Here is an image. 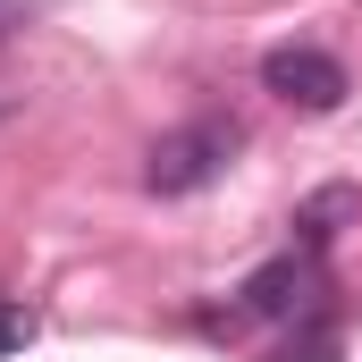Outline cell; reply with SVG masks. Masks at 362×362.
I'll return each mask as SVG.
<instances>
[{
  "label": "cell",
  "mask_w": 362,
  "mask_h": 362,
  "mask_svg": "<svg viewBox=\"0 0 362 362\" xmlns=\"http://www.w3.org/2000/svg\"><path fill=\"white\" fill-rule=\"evenodd\" d=\"M236 152H245V127L236 118H185V127H169L144 152V185L152 194H202Z\"/></svg>",
  "instance_id": "6da1fadb"
},
{
  "label": "cell",
  "mask_w": 362,
  "mask_h": 362,
  "mask_svg": "<svg viewBox=\"0 0 362 362\" xmlns=\"http://www.w3.org/2000/svg\"><path fill=\"white\" fill-rule=\"evenodd\" d=\"M312 295H320V253H278L262 270L236 286V312H253V320H312Z\"/></svg>",
  "instance_id": "7a4b0ae2"
},
{
  "label": "cell",
  "mask_w": 362,
  "mask_h": 362,
  "mask_svg": "<svg viewBox=\"0 0 362 362\" xmlns=\"http://www.w3.org/2000/svg\"><path fill=\"white\" fill-rule=\"evenodd\" d=\"M262 85L278 101H295V110H337L346 101V68L329 51H312V42H278L270 59H262Z\"/></svg>",
  "instance_id": "3957f363"
},
{
  "label": "cell",
  "mask_w": 362,
  "mask_h": 362,
  "mask_svg": "<svg viewBox=\"0 0 362 362\" xmlns=\"http://www.w3.org/2000/svg\"><path fill=\"white\" fill-rule=\"evenodd\" d=\"M354 211H362V202H354V185H320V194L295 211V245H303V253H320V245L337 236V219H354Z\"/></svg>",
  "instance_id": "277c9868"
},
{
  "label": "cell",
  "mask_w": 362,
  "mask_h": 362,
  "mask_svg": "<svg viewBox=\"0 0 362 362\" xmlns=\"http://www.w3.org/2000/svg\"><path fill=\"white\" fill-rule=\"evenodd\" d=\"M337 354H346V346H337V329H329V320H303L270 362H337Z\"/></svg>",
  "instance_id": "5b68a950"
},
{
  "label": "cell",
  "mask_w": 362,
  "mask_h": 362,
  "mask_svg": "<svg viewBox=\"0 0 362 362\" xmlns=\"http://www.w3.org/2000/svg\"><path fill=\"white\" fill-rule=\"evenodd\" d=\"M25 337H34V312L25 303H0V354H17Z\"/></svg>",
  "instance_id": "8992f818"
},
{
  "label": "cell",
  "mask_w": 362,
  "mask_h": 362,
  "mask_svg": "<svg viewBox=\"0 0 362 362\" xmlns=\"http://www.w3.org/2000/svg\"><path fill=\"white\" fill-rule=\"evenodd\" d=\"M25 17H34V8H25V0H0V42H8V34H17V25H25Z\"/></svg>",
  "instance_id": "52a82bcc"
}]
</instances>
